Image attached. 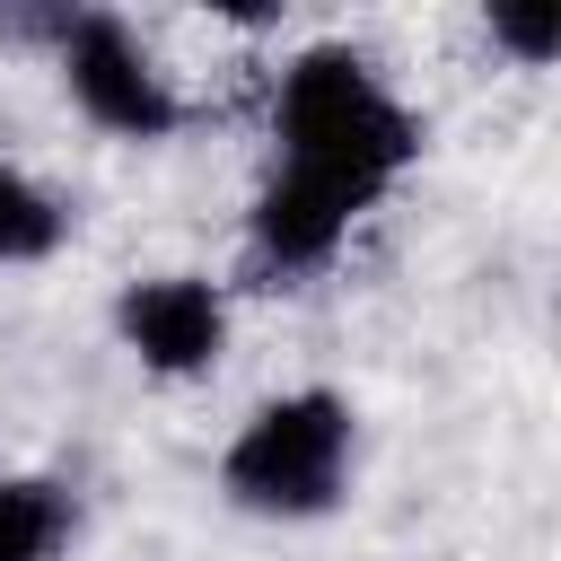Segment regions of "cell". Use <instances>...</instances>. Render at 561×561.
Masks as SVG:
<instances>
[{
	"mask_svg": "<svg viewBox=\"0 0 561 561\" xmlns=\"http://www.w3.org/2000/svg\"><path fill=\"white\" fill-rule=\"evenodd\" d=\"M228 491L263 517H316L333 508L342 473H351V403L324 394V386H298L280 403H263L237 447H228Z\"/></svg>",
	"mask_w": 561,
	"mask_h": 561,
	"instance_id": "2",
	"label": "cell"
},
{
	"mask_svg": "<svg viewBox=\"0 0 561 561\" xmlns=\"http://www.w3.org/2000/svg\"><path fill=\"white\" fill-rule=\"evenodd\" d=\"M114 324H123V342H131L158 377H193V368H210L219 342H228V307H219V289L193 280V272L131 280L123 307H114Z\"/></svg>",
	"mask_w": 561,
	"mask_h": 561,
	"instance_id": "4",
	"label": "cell"
},
{
	"mask_svg": "<svg viewBox=\"0 0 561 561\" xmlns=\"http://www.w3.org/2000/svg\"><path fill=\"white\" fill-rule=\"evenodd\" d=\"M61 202L35 184V175H18V167H0V263H35V254H53L61 245Z\"/></svg>",
	"mask_w": 561,
	"mask_h": 561,
	"instance_id": "7",
	"label": "cell"
},
{
	"mask_svg": "<svg viewBox=\"0 0 561 561\" xmlns=\"http://www.w3.org/2000/svg\"><path fill=\"white\" fill-rule=\"evenodd\" d=\"M359 210H368V202H351L342 184L280 167V175L263 184V202H254V254H263L272 272H316V263L351 237Z\"/></svg>",
	"mask_w": 561,
	"mask_h": 561,
	"instance_id": "5",
	"label": "cell"
},
{
	"mask_svg": "<svg viewBox=\"0 0 561 561\" xmlns=\"http://www.w3.org/2000/svg\"><path fill=\"white\" fill-rule=\"evenodd\" d=\"M70 535V500L53 482H0V561H53Z\"/></svg>",
	"mask_w": 561,
	"mask_h": 561,
	"instance_id": "6",
	"label": "cell"
},
{
	"mask_svg": "<svg viewBox=\"0 0 561 561\" xmlns=\"http://www.w3.org/2000/svg\"><path fill=\"white\" fill-rule=\"evenodd\" d=\"M491 35L517 44L526 61H543V53L561 44V9H552V0H543V9H491Z\"/></svg>",
	"mask_w": 561,
	"mask_h": 561,
	"instance_id": "8",
	"label": "cell"
},
{
	"mask_svg": "<svg viewBox=\"0 0 561 561\" xmlns=\"http://www.w3.org/2000/svg\"><path fill=\"white\" fill-rule=\"evenodd\" d=\"M272 131H280V167L324 175V184H342L351 202H377V193L412 167V149H421V123L386 96V79H377L351 44H307V53L280 70Z\"/></svg>",
	"mask_w": 561,
	"mask_h": 561,
	"instance_id": "1",
	"label": "cell"
},
{
	"mask_svg": "<svg viewBox=\"0 0 561 561\" xmlns=\"http://www.w3.org/2000/svg\"><path fill=\"white\" fill-rule=\"evenodd\" d=\"M53 53H61L70 96L88 105V123H105V131H123V140H167V131L184 123L167 70L149 61V44H140L123 18H105V9L53 18Z\"/></svg>",
	"mask_w": 561,
	"mask_h": 561,
	"instance_id": "3",
	"label": "cell"
}]
</instances>
